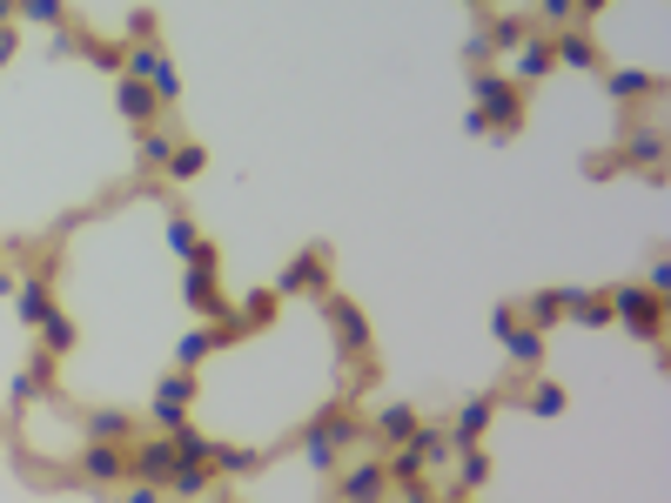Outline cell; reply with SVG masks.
Returning a JSON list of instances; mask_svg holds the SVG:
<instances>
[{
	"label": "cell",
	"mask_w": 671,
	"mask_h": 503,
	"mask_svg": "<svg viewBox=\"0 0 671 503\" xmlns=\"http://www.w3.org/2000/svg\"><path fill=\"white\" fill-rule=\"evenodd\" d=\"M470 101H477V114L490 122V135H497V141H510V135L524 128V88L510 81V74L477 67V74H470Z\"/></svg>",
	"instance_id": "obj_1"
},
{
	"label": "cell",
	"mask_w": 671,
	"mask_h": 503,
	"mask_svg": "<svg viewBox=\"0 0 671 503\" xmlns=\"http://www.w3.org/2000/svg\"><path fill=\"white\" fill-rule=\"evenodd\" d=\"M611 316L631 329V336H664V295H651L645 282H624V289H611Z\"/></svg>",
	"instance_id": "obj_2"
},
{
	"label": "cell",
	"mask_w": 671,
	"mask_h": 503,
	"mask_svg": "<svg viewBox=\"0 0 671 503\" xmlns=\"http://www.w3.org/2000/svg\"><path fill=\"white\" fill-rule=\"evenodd\" d=\"M188 403H195V369H175V376H162L154 382V403H148V423L162 437H175L182 423H188Z\"/></svg>",
	"instance_id": "obj_3"
},
{
	"label": "cell",
	"mask_w": 671,
	"mask_h": 503,
	"mask_svg": "<svg viewBox=\"0 0 671 503\" xmlns=\"http://www.w3.org/2000/svg\"><path fill=\"white\" fill-rule=\"evenodd\" d=\"M323 316H330V329H336V350L349 356V363H363L370 356V316L349 295H323Z\"/></svg>",
	"instance_id": "obj_4"
},
{
	"label": "cell",
	"mask_w": 671,
	"mask_h": 503,
	"mask_svg": "<svg viewBox=\"0 0 671 503\" xmlns=\"http://www.w3.org/2000/svg\"><path fill=\"white\" fill-rule=\"evenodd\" d=\"M182 295H188V309H202L209 323H222V316H228V302H222V289H215V255L188 262V276H182Z\"/></svg>",
	"instance_id": "obj_5"
},
{
	"label": "cell",
	"mask_w": 671,
	"mask_h": 503,
	"mask_svg": "<svg viewBox=\"0 0 671 503\" xmlns=\"http://www.w3.org/2000/svg\"><path fill=\"white\" fill-rule=\"evenodd\" d=\"M175 463H182L175 437H148V443L128 456V477H135V483H169V477H175Z\"/></svg>",
	"instance_id": "obj_6"
},
{
	"label": "cell",
	"mask_w": 671,
	"mask_h": 503,
	"mask_svg": "<svg viewBox=\"0 0 671 503\" xmlns=\"http://www.w3.org/2000/svg\"><path fill=\"white\" fill-rule=\"evenodd\" d=\"M330 295V268H323V255H315V249H302L289 268H283V282H275V295Z\"/></svg>",
	"instance_id": "obj_7"
},
{
	"label": "cell",
	"mask_w": 671,
	"mask_h": 503,
	"mask_svg": "<svg viewBox=\"0 0 671 503\" xmlns=\"http://www.w3.org/2000/svg\"><path fill=\"white\" fill-rule=\"evenodd\" d=\"M550 61H558V67H577V74H598V67H605L598 41H584L577 27H558V34H550Z\"/></svg>",
	"instance_id": "obj_8"
},
{
	"label": "cell",
	"mask_w": 671,
	"mask_h": 503,
	"mask_svg": "<svg viewBox=\"0 0 671 503\" xmlns=\"http://www.w3.org/2000/svg\"><path fill=\"white\" fill-rule=\"evenodd\" d=\"M114 108H122V122H135V128L162 122V101H154V88L135 81V74H122V88H114Z\"/></svg>",
	"instance_id": "obj_9"
},
{
	"label": "cell",
	"mask_w": 671,
	"mask_h": 503,
	"mask_svg": "<svg viewBox=\"0 0 671 503\" xmlns=\"http://www.w3.org/2000/svg\"><path fill=\"white\" fill-rule=\"evenodd\" d=\"M490 416H497V397L484 390V397H470L463 410H457V423H450V443L463 450V443H477L484 430H490Z\"/></svg>",
	"instance_id": "obj_10"
},
{
	"label": "cell",
	"mask_w": 671,
	"mask_h": 503,
	"mask_svg": "<svg viewBox=\"0 0 671 503\" xmlns=\"http://www.w3.org/2000/svg\"><path fill=\"white\" fill-rule=\"evenodd\" d=\"M315 430H323L336 450H357V443H363V416L349 410V403H330L323 416H315Z\"/></svg>",
	"instance_id": "obj_11"
},
{
	"label": "cell",
	"mask_w": 671,
	"mask_h": 503,
	"mask_svg": "<svg viewBox=\"0 0 671 503\" xmlns=\"http://www.w3.org/2000/svg\"><path fill=\"white\" fill-rule=\"evenodd\" d=\"M82 477H88V483H122V477H128V456L114 450V443H88V450H82Z\"/></svg>",
	"instance_id": "obj_12"
},
{
	"label": "cell",
	"mask_w": 671,
	"mask_h": 503,
	"mask_svg": "<svg viewBox=\"0 0 671 503\" xmlns=\"http://www.w3.org/2000/svg\"><path fill=\"white\" fill-rule=\"evenodd\" d=\"M550 67H558V61H550V41H524V48H510V81H518V88L544 81Z\"/></svg>",
	"instance_id": "obj_13"
},
{
	"label": "cell",
	"mask_w": 671,
	"mask_h": 503,
	"mask_svg": "<svg viewBox=\"0 0 671 503\" xmlns=\"http://www.w3.org/2000/svg\"><path fill=\"white\" fill-rule=\"evenodd\" d=\"M389 490V477H383V463H357V470H343V503H376Z\"/></svg>",
	"instance_id": "obj_14"
},
{
	"label": "cell",
	"mask_w": 671,
	"mask_h": 503,
	"mask_svg": "<svg viewBox=\"0 0 671 503\" xmlns=\"http://www.w3.org/2000/svg\"><path fill=\"white\" fill-rule=\"evenodd\" d=\"M169 154H175V135H169L162 122H148V128H141V141H135V162H141V175L169 168Z\"/></svg>",
	"instance_id": "obj_15"
},
{
	"label": "cell",
	"mask_w": 671,
	"mask_h": 503,
	"mask_svg": "<svg viewBox=\"0 0 671 503\" xmlns=\"http://www.w3.org/2000/svg\"><path fill=\"white\" fill-rule=\"evenodd\" d=\"M497 342H504V350H510V363H518V369H537V363H544V329H531V323H518V329H504Z\"/></svg>",
	"instance_id": "obj_16"
},
{
	"label": "cell",
	"mask_w": 671,
	"mask_h": 503,
	"mask_svg": "<svg viewBox=\"0 0 671 503\" xmlns=\"http://www.w3.org/2000/svg\"><path fill=\"white\" fill-rule=\"evenodd\" d=\"M376 430H383L389 443H410V437L423 430V416H417L410 403H383V410H376Z\"/></svg>",
	"instance_id": "obj_17"
},
{
	"label": "cell",
	"mask_w": 671,
	"mask_h": 503,
	"mask_svg": "<svg viewBox=\"0 0 671 503\" xmlns=\"http://www.w3.org/2000/svg\"><path fill=\"white\" fill-rule=\"evenodd\" d=\"M564 316H577L584 329H611V323H618V316H611V295H591V289H571Z\"/></svg>",
	"instance_id": "obj_18"
},
{
	"label": "cell",
	"mask_w": 671,
	"mask_h": 503,
	"mask_svg": "<svg viewBox=\"0 0 671 503\" xmlns=\"http://www.w3.org/2000/svg\"><path fill=\"white\" fill-rule=\"evenodd\" d=\"M423 470H430V463L417 456V443H397V450H389V463H383V477H389V483H403V490H417V483H423Z\"/></svg>",
	"instance_id": "obj_19"
},
{
	"label": "cell",
	"mask_w": 671,
	"mask_h": 503,
	"mask_svg": "<svg viewBox=\"0 0 671 503\" xmlns=\"http://www.w3.org/2000/svg\"><path fill=\"white\" fill-rule=\"evenodd\" d=\"M564 309H571V289H537V295L524 302V323H531V329H550Z\"/></svg>",
	"instance_id": "obj_20"
},
{
	"label": "cell",
	"mask_w": 671,
	"mask_h": 503,
	"mask_svg": "<svg viewBox=\"0 0 671 503\" xmlns=\"http://www.w3.org/2000/svg\"><path fill=\"white\" fill-rule=\"evenodd\" d=\"M209 483H215V463H195V456H182V463H175V477H169L162 490H175V496H202Z\"/></svg>",
	"instance_id": "obj_21"
},
{
	"label": "cell",
	"mask_w": 671,
	"mask_h": 503,
	"mask_svg": "<svg viewBox=\"0 0 671 503\" xmlns=\"http://www.w3.org/2000/svg\"><path fill=\"white\" fill-rule=\"evenodd\" d=\"M34 329H41V356H67V350H74V336H82V329L61 316V309H48V316L34 323Z\"/></svg>",
	"instance_id": "obj_22"
},
{
	"label": "cell",
	"mask_w": 671,
	"mask_h": 503,
	"mask_svg": "<svg viewBox=\"0 0 671 503\" xmlns=\"http://www.w3.org/2000/svg\"><path fill=\"white\" fill-rule=\"evenodd\" d=\"M48 309H54V295H48V282H14V316L34 329V323H41L48 316Z\"/></svg>",
	"instance_id": "obj_23"
},
{
	"label": "cell",
	"mask_w": 671,
	"mask_h": 503,
	"mask_svg": "<svg viewBox=\"0 0 671 503\" xmlns=\"http://www.w3.org/2000/svg\"><path fill=\"white\" fill-rule=\"evenodd\" d=\"M14 21H27V27H67V8L61 0H14Z\"/></svg>",
	"instance_id": "obj_24"
},
{
	"label": "cell",
	"mask_w": 671,
	"mask_h": 503,
	"mask_svg": "<svg viewBox=\"0 0 671 503\" xmlns=\"http://www.w3.org/2000/svg\"><path fill=\"white\" fill-rule=\"evenodd\" d=\"M202 168H209V148H202V141H175V154H169V175H175V181H195Z\"/></svg>",
	"instance_id": "obj_25"
},
{
	"label": "cell",
	"mask_w": 671,
	"mask_h": 503,
	"mask_svg": "<svg viewBox=\"0 0 671 503\" xmlns=\"http://www.w3.org/2000/svg\"><path fill=\"white\" fill-rule=\"evenodd\" d=\"M524 41H531V34H524L518 14H497V21L484 27V48H490V54H497V48H524Z\"/></svg>",
	"instance_id": "obj_26"
},
{
	"label": "cell",
	"mask_w": 671,
	"mask_h": 503,
	"mask_svg": "<svg viewBox=\"0 0 671 503\" xmlns=\"http://www.w3.org/2000/svg\"><path fill=\"white\" fill-rule=\"evenodd\" d=\"M215 342H222L215 329H188V336L175 342V363H182V369H202V356L215 350Z\"/></svg>",
	"instance_id": "obj_27"
},
{
	"label": "cell",
	"mask_w": 671,
	"mask_h": 503,
	"mask_svg": "<svg viewBox=\"0 0 671 503\" xmlns=\"http://www.w3.org/2000/svg\"><path fill=\"white\" fill-rule=\"evenodd\" d=\"M128 437V410H95L88 416V443H122Z\"/></svg>",
	"instance_id": "obj_28"
},
{
	"label": "cell",
	"mask_w": 671,
	"mask_h": 503,
	"mask_svg": "<svg viewBox=\"0 0 671 503\" xmlns=\"http://www.w3.org/2000/svg\"><path fill=\"white\" fill-rule=\"evenodd\" d=\"M302 456H309V470H330V463L343 456V450H336V443H330L323 430H315V416L302 423Z\"/></svg>",
	"instance_id": "obj_29"
},
{
	"label": "cell",
	"mask_w": 671,
	"mask_h": 503,
	"mask_svg": "<svg viewBox=\"0 0 671 503\" xmlns=\"http://www.w3.org/2000/svg\"><path fill=\"white\" fill-rule=\"evenodd\" d=\"M651 88H658V74H638V67H618V74H611V95H618V101H645Z\"/></svg>",
	"instance_id": "obj_30"
},
{
	"label": "cell",
	"mask_w": 671,
	"mask_h": 503,
	"mask_svg": "<svg viewBox=\"0 0 671 503\" xmlns=\"http://www.w3.org/2000/svg\"><path fill=\"white\" fill-rule=\"evenodd\" d=\"M175 450H182V456H195V463H215V450H222V443H215V437H202L195 423H182V430H175Z\"/></svg>",
	"instance_id": "obj_31"
},
{
	"label": "cell",
	"mask_w": 671,
	"mask_h": 503,
	"mask_svg": "<svg viewBox=\"0 0 671 503\" xmlns=\"http://www.w3.org/2000/svg\"><path fill=\"white\" fill-rule=\"evenodd\" d=\"M249 470H262L256 450H228V443L215 450V477H249Z\"/></svg>",
	"instance_id": "obj_32"
},
{
	"label": "cell",
	"mask_w": 671,
	"mask_h": 503,
	"mask_svg": "<svg viewBox=\"0 0 671 503\" xmlns=\"http://www.w3.org/2000/svg\"><path fill=\"white\" fill-rule=\"evenodd\" d=\"M148 88H154V101H162V108H169V101H182V74L169 67V54L154 61V74H148Z\"/></svg>",
	"instance_id": "obj_33"
},
{
	"label": "cell",
	"mask_w": 671,
	"mask_h": 503,
	"mask_svg": "<svg viewBox=\"0 0 671 503\" xmlns=\"http://www.w3.org/2000/svg\"><path fill=\"white\" fill-rule=\"evenodd\" d=\"M235 316H243V323H256V329H262V323H275V289H249V302L235 309Z\"/></svg>",
	"instance_id": "obj_34"
},
{
	"label": "cell",
	"mask_w": 671,
	"mask_h": 503,
	"mask_svg": "<svg viewBox=\"0 0 671 503\" xmlns=\"http://www.w3.org/2000/svg\"><path fill=\"white\" fill-rule=\"evenodd\" d=\"M169 249H175V255H188V262H195V249H202V236H195V222H188V215H169Z\"/></svg>",
	"instance_id": "obj_35"
},
{
	"label": "cell",
	"mask_w": 671,
	"mask_h": 503,
	"mask_svg": "<svg viewBox=\"0 0 671 503\" xmlns=\"http://www.w3.org/2000/svg\"><path fill=\"white\" fill-rule=\"evenodd\" d=\"M484 477H490V456H484L477 443H463V470H457V483H463V490H477Z\"/></svg>",
	"instance_id": "obj_36"
},
{
	"label": "cell",
	"mask_w": 671,
	"mask_h": 503,
	"mask_svg": "<svg viewBox=\"0 0 671 503\" xmlns=\"http://www.w3.org/2000/svg\"><path fill=\"white\" fill-rule=\"evenodd\" d=\"M531 416H564V390H558V382H531Z\"/></svg>",
	"instance_id": "obj_37"
},
{
	"label": "cell",
	"mask_w": 671,
	"mask_h": 503,
	"mask_svg": "<svg viewBox=\"0 0 671 503\" xmlns=\"http://www.w3.org/2000/svg\"><path fill=\"white\" fill-rule=\"evenodd\" d=\"M658 154H664V135H658V128H645L638 141L624 148V162H658Z\"/></svg>",
	"instance_id": "obj_38"
},
{
	"label": "cell",
	"mask_w": 671,
	"mask_h": 503,
	"mask_svg": "<svg viewBox=\"0 0 671 503\" xmlns=\"http://www.w3.org/2000/svg\"><path fill=\"white\" fill-rule=\"evenodd\" d=\"M82 54H88L95 67H122V54H128V48H114V41H82Z\"/></svg>",
	"instance_id": "obj_39"
},
{
	"label": "cell",
	"mask_w": 671,
	"mask_h": 503,
	"mask_svg": "<svg viewBox=\"0 0 671 503\" xmlns=\"http://www.w3.org/2000/svg\"><path fill=\"white\" fill-rule=\"evenodd\" d=\"M537 8H544L550 27H571V21H577V0H537Z\"/></svg>",
	"instance_id": "obj_40"
},
{
	"label": "cell",
	"mask_w": 671,
	"mask_h": 503,
	"mask_svg": "<svg viewBox=\"0 0 671 503\" xmlns=\"http://www.w3.org/2000/svg\"><path fill=\"white\" fill-rule=\"evenodd\" d=\"M645 289H651V295H664V289H671V262H664V255L651 262V282H645Z\"/></svg>",
	"instance_id": "obj_41"
},
{
	"label": "cell",
	"mask_w": 671,
	"mask_h": 503,
	"mask_svg": "<svg viewBox=\"0 0 671 503\" xmlns=\"http://www.w3.org/2000/svg\"><path fill=\"white\" fill-rule=\"evenodd\" d=\"M122 503H162V483H135V490H122Z\"/></svg>",
	"instance_id": "obj_42"
},
{
	"label": "cell",
	"mask_w": 671,
	"mask_h": 503,
	"mask_svg": "<svg viewBox=\"0 0 671 503\" xmlns=\"http://www.w3.org/2000/svg\"><path fill=\"white\" fill-rule=\"evenodd\" d=\"M490 329L504 336V329H518V302H504V309H490Z\"/></svg>",
	"instance_id": "obj_43"
},
{
	"label": "cell",
	"mask_w": 671,
	"mask_h": 503,
	"mask_svg": "<svg viewBox=\"0 0 671 503\" xmlns=\"http://www.w3.org/2000/svg\"><path fill=\"white\" fill-rule=\"evenodd\" d=\"M14 48H21V41H14V27H0V67L14 61Z\"/></svg>",
	"instance_id": "obj_44"
},
{
	"label": "cell",
	"mask_w": 671,
	"mask_h": 503,
	"mask_svg": "<svg viewBox=\"0 0 671 503\" xmlns=\"http://www.w3.org/2000/svg\"><path fill=\"white\" fill-rule=\"evenodd\" d=\"M0 295H14V276H8V268H0Z\"/></svg>",
	"instance_id": "obj_45"
},
{
	"label": "cell",
	"mask_w": 671,
	"mask_h": 503,
	"mask_svg": "<svg viewBox=\"0 0 671 503\" xmlns=\"http://www.w3.org/2000/svg\"><path fill=\"white\" fill-rule=\"evenodd\" d=\"M591 8H605V0H577V14H591Z\"/></svg>",
	"instance_id": "obj_46"
},
{
	"label": "cell",
	"mask_w": 671,
	"mask_h": 503,
	"mask_svg": "<svg viewBox=\"0 0 671 503\" xmlns=\"http://www.w3.org/2000/svg\"><path fill=\"white\" fill-rule=\"evenodd\" d=\"M463 503H470V496H463Z\"/></svg>",
	"instance_id": "obj_47"
}]
</instances>
